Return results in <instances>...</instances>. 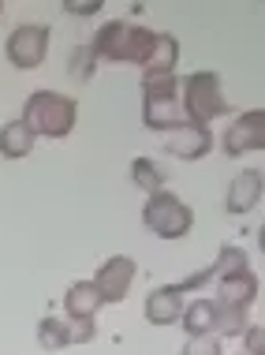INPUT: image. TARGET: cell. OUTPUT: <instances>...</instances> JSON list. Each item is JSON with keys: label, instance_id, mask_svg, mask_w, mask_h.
Here are the masks:
<instances>
[{"label": "cell", "instance_id": "6da1fadb", "mask_svg": "<svg viewBox=\"0 0 265 355\" xmlns=\"http://www.w3.org/2000/svg\"><path fill=\"white\" fill-rule=\"evenodd\" d=\"M26 128L34 135H45V139H68L75 131V120H79V105L75 98L60 90H34L23 105V116Z\"/></svg>", "mask_w": 265, "mask_h": 355}, {"label": "cell", "instance_id": "7a4b0ae2", "mask_svg": "<svg viewBox=\"0 0 265 355\" xmlns=\"http://www.w3.org/2000/svg\"><path fill=\"white\" fill-rule=\"evenodd\" d=\"M179 105H183V116L205 128L210 120L224 116L228 112V101H224L221 90V75L217 71H191L179 79Z\"/></svg>", "mask_w": 265, "mask_h": 355}, {"label": "cell", "instance_id": "3957f363", "mask_svg": "<svg viewBox=\"0 0 265 355\" xmlns=\"http://www.w3.org/2000/svg\"><path fill=\"white\" fill-rule=\"evenodd\" d=\"M142 225L161 239H179L194 228V214L179 195L157 191V195H146V202H142Z\"/></svg>", "mask_w": 265, "mask_h": 355}, {"label": "cell", "instance_id": "277c9868", "mask_svg": "<svg viewBox=\"0 0 265 355\" xmlns=\"http://www.w3.org/2000/svg\"><path fill=\"white\" fill-rule=\"evenodd\" d=\"M45 53H49V26H42V23H23V26H15V31L8 34V42H4L8 64H12V68H19V71L37 68V64L45 60Z\"/></svg>", "mask_w": 265, "mask_h": 355}, {"label": "cell", "instance_id": "5b68a950", "mask_svg": "<svg viewBox=\"0 0 265 355\" xmlns=\"http://www.w3.org/2000/svg\"><path fill=\"white\" fill-rule=\"evenodd\" d=\"M262 146H265V109H247L224 128V139H221L224 157H239V153H250Z\"/></svg>", "mask_w": 265, "mask_h": 355}, {"label": "cell", "instance_id": "8992f818", "mask_svg": "<svg viewBox=\"0 0 265 355\" xmlns=\"http://www.w3.org/2000/svg\"><path fill=\"white\" fill-rule=\"evenodd\" d=\"M135 262H131L127 254H112L105 262L98 266V273H93V288L101 292V300L105 303H124L131 284H135Z\"/></svg>", "mask_w": 265, "mask_h": 355}, {"label": "cell", "instance_id": "52a82bcc", "mask_svg": "<svg viewBox=\"0 0 265 355\" xmlns=\"http://www.w3.org/2000/svg\"><path fill=\"white\" fill-rule=\"evenodd\" d=\"M131 34H135V23H127V19H112V23L98 26V34H93L90 49L98 56V64H127V49H131Z\"/></svg>", "mask_w": 265, "mask_h": 355}, {"label": "cell", "instance_id": "ba28073f", "mask_svg": "<svg viewBox=\"0 0 265 355\" xmlns=\"http://www.w3.org/2000/svg\"><path fill=\"white\" fill-rule=\"evenodd\" d=\"M262 191H265V172L262 168H243L228 184L224 209H228V214H247V209H254L262 202Z\"/></svg>", "mask_w": 265, "mask_h": 355}, {"label": "cell", "instance_id": "9c48e42d", "mask_svg": "<svg viewBox=\"0 0 265 355\" xmlns=\"http://www.w3.org/2000/svg\"><path fill=\"white\" fill-rule=\"evenodd\" d=\"M210 150H213V135H210V128H198V123H183L165 142V153L168 157H179V161H198Z\"/></svg>", "mask_w": 265, "mask_h": 355}, {"label": "cell", "instance_id": "30bf717a", "mask_svg": "<svg viewBox=\"0 0 265 355\" xmlns=\"http://www.w3.org/2000/svg\"><path fill=\"white\" fill-rule=\"evenodd\" d=\"M142 123H146L149 131H165V135H172V131H179L183 123H191V120L183 116L179 98H142Z\"/></svg>", "mask_w": 265, "mask_h": 355}, {"label": "cell", "instance_id": "8fae6325", "mask_svg": "<svg viewBox=\"0 0 265 355\" xmlns=\"http://www.w3.org/2000/svg\"><path fill=\"white\" fill-rule=\"evenodd\" d=\"M105 306L101 292L93 288V281H75L68 292H64V314L71 322H93V314Z\"/></svg>", "mask_w": 265, "mask_h": 355}, {"label": "cell", "instance_id": "7c38bea8", "mask_svg": "<svg viewBox=\"0 0 265 355\" xmlns=\"http://www.w3.org/2000/svg\"><path fill=\"white\" fill-rule=\"evenodd\" d=\"M258 292H262V281L250 270L239 273V277L217 281V303H224V306H243V311H250V303L258 300Z\"/></svg>", "mask_w": 265, "mask_h": 355}, {"label": "cell", "instance_id": "4fadbf2b", "mask_svg": "<svg viewBox=\"0 0 265 355\" xmlns=\"http://www.w3.org/2000/svg\"><path fill=\"white\" fill-rule=\"evenodd\" d=\"M142 314H146L149 325H172V322H179V314H183V295H179L172 284L154 288V292L146 295V311Z\"/></svg>", "mask_w": 265, "mask_h": 355}, {"label": "cell", "instance_id": "5bb4252c", "mask_svg": "<svg viewBox=\"0 0 265 355\" xmlns=\"http://www.w3.org/2000/svg\"><path fill=\"white\" fill-rule=\"evenodd\" d=\"M179 322H183V329H187V340H191V337H213V329H217V303L213 300L183 303Z\"/></svg>", "mask_w": 265, "mask_h": 355}, {"label": "cell", "instance_id": "9a60e30c", "mask_svg": "<svg viewBox=\"0 0 265 355\" xmlns=\"http://www.w3.org/2000/svg\"><path fill=\"white\" fill-rule=\"evenodd\" d=\"M34 142H37V135L23 120H8L4 128H0V157L19 161V157H26V153L34 150Z\"/></svg>", "mask_w": 265, "mask_h": 355}, {"label": "cell", "instance_id": "2e32d148", "mask_svg": "<svg viewBox=\"0 0 265 355\" xmlns=\"http://www.w3.org/2000/svg\"><path fill=\"white\" fill-rule=\"evenodd\" d=\"M176 64H179V42L172 34H157V49L142 68V75H176Z\"/></svg>", "mask_w": 265, "mask_h": 355}, {"label": "cell", "instance_id": "e0dca14e", "mask_svg": "<svg viewBox=\"0 0 265 355\" xmlns=\"http://www.w3.org/2000/svg\"><path fill=\"white\" fill-rule=\"evenodd\" d=\"M131 180H135V187H142L146 195H157V191H165L168 172L154 157H135V161H131Z\"/></svg>", "mask_w": 265, "mask_h": 355}, {"label": "cell", "instance_id": "ac0fdd59", "mask_svg": "<svg viewBox=\"0 0 265 355\" xmlns=\"http://www.w3.org/2000/svg\"><path fill=\"white\" fill-rule=\"evenodd\" d=\"M37 344H42L45 352H64L71 344V329L64 318H53V314H45L42 322H37Z\"/></svg>", "mask_w": 265, "mask_h": 355}, {"label": "cell", "instance_id": "d6986e66", "mask_svg": "<svg viewBox=\"0 0 265 355\" xmlns=\"http://www.w3.org/2000/svg\"><path fill=\"white\" fill-rule=\"evenodd\" d=\"M247 325H250V311L217 303V329H213V337H243V329H247Z\"/></svg>", "mask_w": 265, "mask_h": 355}, {"label": "cell", "instance_id": "ffe728a7", "mask_svg": "<svg viewBox=\"0 0 265 355\" xmlns=\"http://www.w3.org/2000/svg\"><path fill=\"white\" fill-rule=\"evenodd\" d=\"M250 270V258L243 247H221V254H217V262H213V273H217V281H224V277H239V273H247Z\"/></svg>", "mask_w": 265, "mask_h": 355}, {"label": "cell", "instance_id": "44dd1931", "mask_svg": "<svg viewBox=\"0 0 265 355\" xmlns=\"http://www.w3.org/2000/svg\"><path fill=\"white\" fill-rule=\"evenodd\" d=\"M157 49V31H149V26H138L135 23V34H131V49H127V64H138V68H146L149 56Z\"/></svg>", "mask_w": 265, "mask_h": 355}, {"label": "cell", "instance_id": "7402d4cb", "mask_svg": "<svg viewBox=\"0 0 265 355\" xmlns=\"http://www.w3.org/2000/svg\"><path fill=\"white\" fill-rule=\"evenodd\" d=\"M93 71H98V56H93L90 45H75L71 56H68V75L75 83H86L93 79Z\"/></svg>", "mask_w": 265, "mask_h": 355}, {"label": "cell", "instance_id": "603a6c76", "mask_svg": "<svg viewBox=\"0 0 265 355\" xmlns=\"http://www.w3.org/2000/svg\"><path fill=\"white\" fill-rule=\"evenodd\" d=\"M213 277H217V273H213V266H202V270H194L191 277H183V281L172 284V288H176L179 295H183V292H198V288H202V284H210Z\"/></svg>", "mask_w": 265, "mask_h": 355}, {"label": "cell", "instance_id": "cb8c5ba5", "mask_svg": "<svg viewBox=\"0 0 265 355\" xmlns=\"http://www.w3.org/2000/svg\"><path fill=\"white\" fill-rule=\"evenodd\" d=\"M183 355H221V337H191L183 344Z\"/></svg>", "mask_w": 265, "mask_h": 355}, {"label": "cell", "instance_id": "d4e9b609", "mask_svg": "<svg viewBox=\"0 0 265 355\" xmlns=\"http://www.w3.org/2000/svg\"><path fill=\"white\" fill-rule=\"evenodd\" d=\"M243 340H247V355H265V329L258 322L243 329Z\"/></svg>", "mask_w": 265, "mask_h": 355}, {"label": "cell", "instance_id": "484cf974", "mask_svg": "<svg viewBox=\"0 0 265 355\" xmlns=\"http://www.w3.org/2000/svg\"><path fill=\"white\" fill-rule=\"evenodd\" d=\"M64 12L75 15V19H86V15H98L101 4L98 0H71V4H64Z\"/></svg>", "mask_w": 265, "mask_h": 355}, {"label": "cell", "instance_id": "4316f807", "mask_svg": "<svg viewBox=\"0 0 265 355\" xmlns=\"http://www.w3.org/2000/svg\"><path fill=\"white\" fill-rule=\"evenodd\" d=\"M71 329V344H90L98 337V329H93V322H68Z\"/></svg>", "mask_w": 265, "mask_h": 355}, {"label": "cell", "instance_id": "83f0119b", "mask_svg": "<svg viewBox=\"0 0 265 355\" xmlns=\"http://www.w3.org/2000/svg\"><path fill=\"white\" fill-rule=\"evenodd\" d=\"M0 15H4V4H0Z\"/></svg>", "mask_w": 265, "mask_h": 355}]
</instances>
